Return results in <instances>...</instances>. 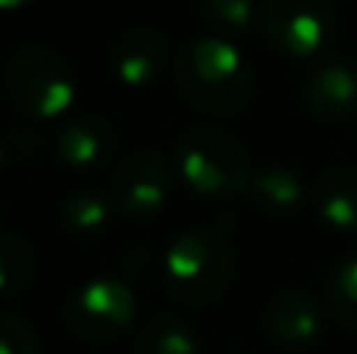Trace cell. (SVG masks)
<instances>
[{"mask_svg": "<svg viewBox=\"0 0 357 354\" xmlns=\"http://www.w3.org/2000/svg\"><path fill=\"white\" fill-rule=\"evenodd\" d=\"M176 88L207 116H238L254 100V69L232 41L220 35L188 41L173 60Z\"/></svg>", "mask_w": 357, "mask_h": 354, "instance_id": "obj_1", "label": "cell"}, {"mask_svg": "<svg viewBox=\"0 0 357 354\" xmlns=\"http://www.w3.org/2000/svg\"><path fill=\"white\" fill-rule=\"evenodd\" d=\"M176 176L207 201H229L248 192L254 169L245 144L220 125H191L176 138Z\"/></svg>", "mask_w": 357, "mask_h": 354, "instance_id": "obj_2", "label": "cell"}, {"mask_svg": "<svg viewBox=\"0 0 357 354\" xmlns=\"http://www.w3.org/2000/svg\"><path fill=\"white\" fill-rule=\"evenodd\" d=\"M235 273V254L216 229H188L167 248L163 282L178 305L207 307L222 298Z\"/></svg>", "mask_w": 357, "mask_h": 354, "instance_id": "obj_3", "label": "cell"}, {"mask_svg": "<svg viewBox=\"0 0 357 354\" xmlns=\"http://www.w3.org/2000/svg\"><path fill=\"white\" fill-rule=\"evenodd\" d=\"M3 85L13 104L31 119H60L75 100L73 69L44 44H25L6 60Z\"/></svg>", "mask_w": 357, "mask_h": 354, "instance_id": "obj_4", "label": "cell"}, {"mask_svg": "<svg viewBox=\"0 0 357 354\" xmlns=\"http://www.w3.org/2000/svg\"><path fill=\"white\" fill-rule=\"evenodd\" d=\"M257 29L276 54L310 60L335 41V10L329 0H264Z\"/></svg>", "mask_w": 357, "mask_h": 354, "instance_id": "obj_5", "label": "cell"}, {"mask_svg": "<svg viewBox=\"0 0 357 354\" xmlns=\"http://www.w3.org/2000/svg\"><path fill=\"white\" fill-rule=\"evenodd\" d=\"M135 295H132L129 282L116 279V276H94V279L82 282L63 307L66 330L91 345H107L119 339L135 323Z\"/></svg>", "mask_w": 357, "mask_h": 354, "instance_id": "obj_6", "label": "cell"}, {"mask_svg": "<svg viewBox=\"0 0 357 354\" xmlns=\"http://www.w3.org/2000/svg\"><path fill=\"white\" fill-rule=\"evenodd\" d=\"M173 194V167L157 151H132L119 160L110 182V201L126 217H154Z\"/></svg>", "mask_w": 357, "mask_h": 354, "instance_id": "obj_7", "label": "cell"}, {"mask_svg": "<svg viewBox=\"0 0 357 354\" xmlns=\"http://www.w3.org/2000/svg\"><path fill=\"white\" fill-rule=\"evenodd\" d=\"M326 320L310 295L282 292L264 307V332L273 345L285 351H304L320 342Z\"/></svg>", "mask_w": 357, "mask_h": 354, "instance_id": "obj_8", "label": "cell"}, {"mask_svg": "<svg viewBox=\"0 0 357 354\" xmlns=\"http://www.w3.org/2000/svg\"><path fill=\"white\" fill-rule=\"evenodd\" d=\"M304 104L320 123L342 125L357 119V63L329 60L304 82Z\"/></svg>", "mask_w": 357, "mask_h": 354, "instance_id": "obj_9", "label": "cell"}, {"mask_svg": "<svg viewBox=\"0 0 357 354\" xmlns=\"http://www.w3.org/2000/svg\"><path fill=\"white\" fill-rule=\"evenodd\" d=\"M113 151H116V132L100 116L66 119L56 132V157L79 173L100 169L113 157Z\"/></svg>", "mask_w": 357, "mask_h": 354, "instance_id": "obj_10", "label": "cell"}, {"mask_svg": "<svg viewBox=\"0 0 357 354\" xmlns=\"http://www.w3.org/2000/svg\"><path fill=\"white\" fill-rule=\"evenodd\" d=\"M113 72L123 85L144 88L167 69L169 63V44L157 29H129L113 47Z\"/></svg>", "mask_w": 357, "mask_h": 354, "instance_id": "obj_11", "label": "cell"}, {"mask_svg": "<svg viewBox=\"0 0 357 354\" xmlns=\"http://www.w3.org/2000/svg\"><path fill=\"white\" fill-rule=\"evenodd\" d=\"M248 198L266 217L289 220V217H298L307 207L310 185L301 179V173H295L289 167H266L251 176Z\"/></svg>", "mask_w": 357, "mask_h": 354, "instance_id": "obj_12", "label": "cell"}, {"mask_svg": "<svg viewBox=\"0 0 357 354\" xmlns=\"http://www.w3.org/2000/svg\"><path fill=\"white\" fill-rule=\"evenodd\" d=\"M310 204L326 226L357 236V167H333L317 176Z\"/></svg>", "mask_w": 357, "mask_h": 354, "instance_id": "obj_13", "label": "cell"}, {"mask_svg": "<svg viewBox=\"0 0 357 354\" xmlns=\"http://www.w3.org/2000/svg\"><path fill=\"white\" fill-rule=\"evenodd\" d=\"M135 354H201V339L182 317L154 314L138 330Z\"/></svg>", "mask_w": 357, "mask_h": 354, "instance_id": "obj_14", "label": "cell"}, {"mask_svg": "<svg viewBox=\"0 0 357 354\" xmlns=\"http://www.w3.org/2000/svg\"><path fill=\"white\" fill-rule=\"evenodd\" d=\"M35 279V251L25 238L0 232V301L22 295Z\"/></svg>", "mask_w": 357, "mask_h": 354, "instance_id": "obj_15", "label": "cell"}, {"mask_svg": "<svg viewBox=\"0 0 357 354\" xmlns=\"http://www.w3.org/2000/svg\"><path fill=\"white\" fill-rule=\"evenodd\" d=\"M326 305L348 330H357V251L342 257L326 279Z\"/></svg>", "mask_w": 357, "mask_h": 354, "instance_id": "obj_16", "label": "cell"}, {"mask_svg": "<svg viewBox=\"0 0 357 354\" xmlns=\"http://www.w3.org/2000/svg\"><path fill=\"white\" fill-rule=\"evenodd\" d=\"M113 217V201L104 198L100 192H75L63 201V223L66 229L91 236V232L107 229Z\"/></svg>", "mask_w": 357, "mask_h": 354, "instance_id": "obj_17", "label": "cell"}, {"mask_svg": "<svg viewBox=\"0 0 357 354\" xmlns=\"http://www.w3.org/2000/svg\"><path fill=\"white\" fill-rule=\"evenodd\" d=\"M204 19L222 35H241L257 25V3L254 0H204Z\"/></svg>", "mask_w": 357, "mask_h": 354, "instance_id": "obj_18", "label": "cell"}, {"mask_svg": "<svg viewBox=\"0 0 357 354\" xmlns=\"http://www.w3.org/2000/svg\"><path fill=\"white\" fill-rule=\"evenodd\" d=\"M0 354H38V336L25 317L0 311Z\"/></svg>", "mask_w": 357, "mask_h": 354, "instance_id": "obj_19", "label": "cell"}, {"mask_svg": "<svg viewBox=\"0 0 357 354\" xmlns=\"http://www.w3.org/2000/svg\"><path fill=\"white\" fill-rule=\"evenodd\" d=\"M29 0H0V13H13V10H22Z\"/></svg>", "mask_w": 357, "mask_h": 354, "instance_id": "obj_20", "label": "cell"}, {"mask_svg": "<svg viewBox=\"0 0 357 354\" xmlns=\"http://www.w3.org/2000/svg\"><path fill=\"white\" fill-rule=\"evenodd\" d=\"M0 163H3V148H0Z\"/></svg>", "mask_w": 357, "mask_h": 354, "instance_id": "obj_21", "label": "cell"}]
</instances>
